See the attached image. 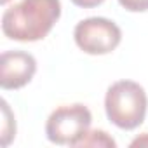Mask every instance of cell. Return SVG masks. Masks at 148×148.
<instances>
[{
  "label": "cell",
  "mask_w": 148,
  "mask_h": 148,
  "mask_svg": "<svg viewBox=\"0 0 148 148\" xmlns=\"http://www.w3.org/2000/svg\"><path fill=\"white\" fill-rule=\"evenodd\" d=\"M61 16L59 0H21L2 14V32L18 42H37L49 35Z\"/></svg>",
  "instance_id": "obj_1"
},
{
  "label": "cell",
  "mask_w": 148,
  "mask_h": 148,
  "mask_svg": "<svg viewBox=\"0 0 148 148\" xmlns=\"http://www.w3.org/2000/svg\"><path fill=\"white\" fill-rule=\"evenodd\" d=\"M148 98L145 89L134 80L113 82L105 96V112L108 120L124 131L139 127L145 120Z\"/></svg>",
  "instance_id": "obj_2"
},
{
  "label": "cell",
  "mask_w": 148,
  "mask_h": 148,
  "mask_svg": "<svg viewBox=\"0 0 148 148\" xmlns=\"http://www.w3.org/2000/svg\"><path fill=\"white\" fill-rule=\"evenodd\" d=\"M91 124L92 115L86 105H63L49 115L45 122V134L54 145L75 146L89 132Z\"/></svg>",
  "instance_id": "obj_3"
},
{
  "label": "cell",
  "mask_w": 148,
  "mask_h": 148,
  "mask_svg": "<svg viewBox=\"0 0 148 148\" xmlns=\"http://www.w3.org/2000/svg\"><path fill=\"white\" fill-rule=\"evenodd\" d=\"M73 38L79 49L87 54L101 56L117 49L122 40V30L119 25L106 18H87L77 23Z\"/></svg>",
  "instance_id": "obj_4"
},
{
  "label": "cell",
  "mask_w": 148,
  "mask_h": 148,
  "mask_svg": "<svg viewBox=\"0 0 148 148\" xmlns=\"http://www.w3.org/2000/svg\"><path fill=\"white\" fill-rule=\"evenodd\" d=\"M37 71V59L25 51H5L0 56V87L11 91L25 87Z\"/></svg>",
  "instance_id": "obj_5"
},
{
  "label": "cell",
  "mask_w": 148,
  "mask_h": 148,
  "mask_svg": "<svg viewBox=\"0 0 148 148\" xmlns=\"http://www.w3.org/2000/svg\"><path fill=\"white\" fill-rule=\"evenodd\" d=\"M75 146H103V148H115V139L106 131H91L87 132Z\"/></svg>",
  "instance_id": "obj_6"
},
{
  "label": "cell",
  "mask_w": 148,
  "mask_h": 148,
  "mask_svg": "<svg viewBox=\"0 0 148 148\" xmlns=\"http://www.w3.org/2000/svg\"><path fill=\"white\" fill-rule=\"evenodd\" d=\"M2 108H4V131H2V145H4V146H7V145L11 143V139L16 136V129H14V127L11 129V125H16V122H14V117H12V113H11V108H9V105H7V101H2Z\"/></svg>",
  "instance_id": "obj_7"
},
{
  "label": "cell",
  "mask_w": 148,
  "mask_h": 148,
  "mask_svg": "<svg viewBox=\"0 0 148 148\" xmlns=\"http://www.w3.org/2000/svg\"><path fill=\"white\" fill-rule=\"evenodd\" d=\"M119 4L131 12H145L148 11V0H119Z\"/></svg>",
  "instance_id": "obj_8"
},
{
  "label": "cell",
  "mask_w": 148,
  "mask_h": 148,
  "mask_svg": "<svg viewBox=\"0 0 148 148\" xmlns=\"http://www.w3.org/2000/svg\"><path fill=\"white\" fill-rule=\"evenodd\" d=\"M75 5H79V7H84V9H91V7H98V5H101L105 0H71Z\"/></svg>",
  "instance_id": "obj_9"
},
{
  "label": "cell",
  "mask_w": 148,
  "mask_h": 148,
  "mask_svg": "<svg viewBox=\"0 0 148 148\" xmlns=\"http://www.w3.org/2000/svg\"><path fill=\"white\" fill-rule=\"evenodd\" d=\"M131 146H148V132H143V136H138L136 139H132Z\"/></svg>",
  "instance_id": "obj_10"
},
{
  "label": "cell",
  "mask_w": 148,
  "mask_h": 148,
  "mask_svg": "<svg viewBox=\"0 0 148 148\" xmlns=\"http://www.w3.org/2000/svg\"><path fill=\"white\" fill-rule=\"evenodd\" d=\"M0 2H2V5H5V4L9 2V0H0Z\"/></svg>",
  "instance_id": "obj_11"
}]
</instances>
